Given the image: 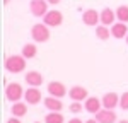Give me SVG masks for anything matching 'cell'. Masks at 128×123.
I'll return each instance as SVG.
<instances>
[{"mask_svg":"<svg viewBox=\"0 0 128 123\" xmlns=\"http://www.w3.org/2000/svg\"><path fill=\"white\" fill-rule=\"evenodd\" d=\"M26 68V58L22 55H12L5 58V70L10 74H20Z\"/></svg>","mask_w":128,"mask_h":123,"instance_id":"1","label":"cell"},{"mask_svg":"<svg viewBox=\"0 0 128 123\" xmlns=\"http://www.w3.org/2000/svg\"><path fill=\"white\" fill-rule=\"evenodd\" d=\"M50 26H46L44 22L43 24H34L32 26V29H31V36H32V40L36 41V43H46L50 40Z\"/></svg>","mask_w":128,"mask_h":123,"instance_id":"2","label":"cell"},{"mask_svg":"<svg viewBox=\"0 0 128 123\" xmlns=\"http://www.w3.org/2000/svg\"><path fill=\"white\" fill-rule=\"evenodd\" d=\"M24 92L26 91H22L20 84L12 82V84H7V87H5V98L10 102H17V101H20V98H24Z\"/></svg>","mask_w":128,"mask_h":123,"instance_id":"3","label":"cell"},{"mask_svg":"<svg viewBox=\"0 0 128 123\" xmlns=\"http://www.w3.org/2000/svg\"><path fill=\"white\" fill-rule=\"evenodd\" d=\"M43 22L46 24V26H50V28H56V26H60L62 22H63V14L60 12V10H48L46 12V16L43 17Z\"/></svg>","mask_w":128,"mask_h":123,"instance_id":"4","label":"cell"},{"mask_svg":"<svg viewBox=\"0 0 128 123\" xmlns=\"http://www.w3.org/2000/svg\"><path fill=\"white\" fill-rule=\"evenodd\" d=\"M31 14L34 17H44L48 12V2L46 0H32L31 2Z\"/></svg>","mask_w":128,"mask_h":123,"instance_id":"5","label":"cell"},{"mask_svg":"<svg viewBox=\"0 0 128 123\" xmlns=\"http://www.w3.org/2000/svg\"><path fill=\"white\" fill-rule=\"evenodd\" d=\"M82 20L86 26H98V22H101V12L94 9H87L82 14Z\"/></svg>","mask_w":128,"mask_h":123,"instance_id":"6","label":"cell"},{"mask_svg":"<svg viewBox=\"0 0 128 123\" xmlns=\"http://www.w3.org/2000/svg\"><path fill=\"white\" fill-rule=\"evenodd\" d=\"M102 108H106V110H113V108H116L120 104V96L116 92H106L104 96H102Z\"/></svg>","mask_w":128,"mask_h":123,"instance_id":"7","label":"cell"},{"mask_svg":"<svg viewBox=\"0 0 128 123\" xmlns=\"http://www.w3.org/2000/svg\"><path fill=\"white\" fill-rule=\"evenodd\" d=\"M68 96H70V99H74V101H86L89 98V92L86 87H82V86H74L72 89H70L68 92Z\"/></svg>","mask_w":128,"mask_h":123,"instance_id":"8","label":"cell"},{"mask_svg":"<svg viewBox=\"0 0 128 123\" xmlns=\"http://www.w3.org/2000/svg\"><path fill=\"white\" fill-rule=\"evenodd\" d=\"M96 120L99 123H116V113L113 110H101L96 113Z\"/></svg>","mask_w":128,"mask_h":123,"instance_id":"9","label":"cell"},{"mask_svg":"<svg viewBox=\"0 0 128 123\" xmlns=\"http://www.w3.org/2000/svg\"><path fill=\"white\" fill-rule=\"evenodd\" d=\"M48 92H50V96H55V98H60V99H62V98L67 94V89H65V86H63L62 82L53 80V82L48 84Z\"/></svg>","mask_w":128,"mask_h":123,"instance_id":"10","label":"cell"},{"mask_svg":"<svg viewBox=\"0 0 128 123\" xmlns=\"http://www.w3.org/2000/svg\"><path fill=\"white\" fill-rule=\"evenodd\" d=\"M128 34V28L126 22H114L111 26V36L116 38V40H121V38H126Z\"/></svg>","mask_w":128,"mask_h":123,"instance_id":"11","label":"cell"},{"mask_svg":"<svg viewBox=\"0 0 128 123\" xmlns=\"http://www.w3.org/2000/svg\"><path fill=\"white\" fill-rule=\"evenodd\" d=\"M41 98H43V94L38 87H31V89H26L24 92V99L26 102H29V104H38L41 101Z\"/></svg>","mask_w":128,"mask_h":123,"instance_id":"12","label":"cell"},{"mask_svg":"<svg viewBox=\"0 0 128 123\" xmlns=\"http://www.w3.org/2000/svg\"><path fill=\"white\" fill-rule=\"evenodd\" d=\"M102 101L98 99V98H87L86 102H84V108H86V111L87 113H92V114H96L98 111H101L102 108Z\"/></svg>","mask_w":128,"mask_h":123,"instance_id":"13","label":"cell"},{"mask_svg":"<svg viewBox=\"0 0 128 123\" xmlns=\"http://www.w3.org/2000/svg\"><path fill=\"white\" fill-rule=\"evenodd\" d=\"M114 20H118L116 19V12H113L109 7H104V9L101 10V24H104V26H113Z\"/></svg>","mask_w":128,"mask_h":123,"instance_id":"14","label":"cell"},{"mask_svg":"<svg viewBox=\"0 0 128 123\" xmlns=\"http://www.w3.org/2000/svg\"><path fill=\"white\" fill-rule=\"evenodd\" d=\"M26 82L29 84L31 87H40L41 84H43V75H41L40 72H36V70H29L28 74H26Z\"/></svg>","mask_w":128,"mask_h":123,"instance_id":"15","label":"cell"},{"mask_svg":"<svg viewBox=\"0 0 128 123\" xmlns=\"http://www.w3.org/2000/svg\"><path fill=\"white\" fill-rule=\"evenodd\" d=\"M44 106L48 108L50 111H62V108H63V102L60 101V98H55V96H48V98H44Z\"/></svg>","mask_w":128,"mask_h":123,"instance_id":"16","label":"cell"},{"mask_svg":"<svg viewBox=\"0 0 128 123\" xmlns=\"http://www.w3.org/2000/svg\"><path fill=\"white\" fill-rule=\"evenodd\" d=\"M10 111H12L14 116H17V118L26 116V113H28V104H26V102H19V101H17V102H14V104H12Z\"/></svg>","mask_w":128,"mask_h":123,"instance_id":"17","label":"cell"},{"mask_svg":"<svg viewBox=\"0 0 128 123\" xmlns=\"http://www.w3.org/2000/svg\"><path fill=\"white\" fill-rule=\"evenodd\" d=\"M63 122H65V118L60 111H51L44 116V123H63Z\"/></svg>","mask_w":128,"mask_h":123,"instance_id":"18","label":"cell"},{"mask_svg":"<svg viewBox=\"0 0 128 123\" xmlns=\"http://www.w3.org/2000/svg\"><path fill=\"white\" fill-rule=\"evenodd\" d=\"M36 53H38V48H36V44H32V43H28V44L22 46V56H24V58H34Z\"/></svg>","mask_w":128,"mask_h":123,"instance_id":"19","label":"cell"},{"mask_svg":"<svg viewBox=\"0 0 128 123\" xmlns=\"http://www.w3.org/2000/svg\"><path fill=\"white\" fill-rule=\"evenodd\" d=\"M116 19L120 22H128V5H120L116 9Z\"/></svg>","mask_w":128,"mask_h":123,"instance_id":"20","label":"cell"},{"mask_svg":"<svg viewBox=\"0 0 128 123\" xmlns=\"http://www.w3.org/2000/svg\"><path fill=\"white\" fill-rule=\"evenodd\" d=\"M96 36H98L99 40H108L109 36H111V31L108 29V26H104V24H101V26H98V29H96Z\"/></svg>","mask_w":128,"mask_h":123,"instance_id":"21","label":"cell"},{"mask_svg":"<svg viewBox=\"0 0 128 123\" xmlns=\"http://www.w3.org/2000/svg\"><path fill=\"white\" fill-rule=\"evenodd\" d=\"M120 106L123 111H128V92H123L120 96Z\"/></svg>","mask_w":128,"mask_h":123,"instance_id":"22","label":"cell"},{"mask_svg":"<svg viewBox=\"0 0 128 123\" xmlns=\"http://www.w3.org/2000/svg\"><path fill=\"white\" fill-rule=\"evenodd\" d=\"M70 111H72V113H80V111H82V104H80L79 101L72 102V104H70Z\"/></svg>","mask_w":128,"mask_h":123,"instance_id":"23","label":"cell"},{"mask_svg":"<svg viewBox=\"0 0 128 123\" xmlns=\"http://www.w3.org/2000/svg\"><path fill=\"white\" fill-rule=\"evenodd\" d=\"M7 123H22V122H20L17 116H12V118H9V120H7Z\"/></svg>","mask_w":128,"mask_h":123,"instance_id":"24","label":"cell"},{"mask_svg":"<svg viewBox=\"0 0 128 123\" xmlns=\"http://www.w3.org/2000/svg\"><path fill=\"white\" fill-rule=\"evenodd\" d=\"M46 2H48V4H51V5H56V4H60V2H62V0H46Z\"/></svg>","mask_w":128,"mask_h":123,"instance_id":"25","label":"cell"},{"mask_svg":"<svg viewBox=\"0 0 128 123\" xmlns=\"http://www.w3.org/2000/svg\"><path fill=\"white\" fill-rule=\"evenodd\" d=\"M68 123H82V120H80V118H72Z\"/></svg>","mask_w":128,"mask_h":123,"instance_id":"26","label":"cell"},{"mask_svg":"<svg viewBox=\"0 0 128 123\" xmlns=\"http://www.w3.org/2000/svg\"><path fill=\"white\" fill-rule=\"evenodd\" d=\"M86 123H99V122H98V120H96V118H94V120H87V122H86Z\"/></svg>","mask_w":128,"mask_h":123,"instance_id":"27","label":"cell"},{"mask_svg":"<svg viewBox=\"0 0 128 123\" xmlns=\"http://www.w3.org/2000/svg\"><path fill=\"white\" fill-rule=\"evenodd\" d=\"M118 123H128V120H121V122H118Z\"/></svg>","mask_w":128,"mask_h":123,"instance_id":"28","label":"cell"},{"mask_svg":"<svg viewBox=\"0 0 128 123\" xmlns=\"http://www.w3.org/2000/svg\"><path fill=\"white\" fill-rule=\"evenodd\" d=\"M9 2H10V0H4V4H5V5H7V4H9Z\"/></svg>","mask_w":128,"mask_h":123,"instance_id":"29","label":"cell"},{"mask_svg":"<svg viewBox=\"0 0 128 123\" xmlns=\"http://www.w3.org/2000/svg\"><path fill=\"white\" fill-rule=\"evenodd\" d=\"M126 43H128V34H126Z\"/></svg>","mask_w":128,"mask_h":123,"instance_id":"30","label":"cell"},{"mask_svg":"<svg viewBox=\"0 0 128 123\" xmlns=\"http://www.w3.org/2000/svg\"><path fill=\"white\" fill-rule=\"evenodd\" d=\"M36 123H40V122H36Z\"/></svg>","mask_w":128,"mask_h":123,"instance_id":"31","label":"cell"}]
</instances>
